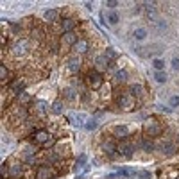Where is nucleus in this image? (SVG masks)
Listing matches in <instances>:
<instances>
[{"label":"nucleus","mask_w":179,"mask_h":179,"mask_svg":"<svg viewBox=\"0 0 179 179\" xmlns=\"http://www.w3.org/2000/svg\"><path fill=\"white\" fill-rule=\"evenodd\" d=\"M177 179H179V177H177Z\"/></svg>","instance_id":"nucleus-44"},{"label":"nucleus","mask_w":179,"mask_h":179,"mask_svg":"<svg viewBox=\"0 0 179 179\" xmlns=\"http://www.w3.org/2000/svg\"><path fill=\"white\" fill-rule=\"evenodd\" d=\"M77 27V20L75 18H63L61 20V31L64 34L66 32H73V29Z\"/></svg>","instance_id":"nucleus-6"},{"label":"nucleus","mask_w":179,"mask_h":179,"mask_svg":"<svg viewBox=\"0 0 179 179\" xmlns=\"http://www.w3.org/2000/svg\"><path fill=\"white\" fill-rule=\"evenodd\" d=\"M152 66H154V70L156 72H165V61L163 59H152Z\"/></svg>","instance_id":"nucleus-28"},{"label":"nucleus","mask_w":179,"mask_h":179,"mask_svg":"<svg viewBox=\"0 0 179 179\" xmlns=\"http://www.w3.org/2000/svg\"><path fill=\"white\" fill-rule=\"evenodd\" d=\"M84 163H86V154H81V156L77 158V165H79V167H82ZM79 167H77V168H79Z\"/></svg>","instance_id":"nucleus-37"},{"label":"nucleus","mask_w":179,"mask_h":179,"mask_svg":"<svg viewBox=\"0 0 179 179\" xmlns=\"http://www.w3.org/2000/svg\"><path fill=\"white\" fill-rule=\"evenodd\" d=\"M81 66H82V61H81L79 56H73L68 59V70H70L72 73H77V72L81 70Z\"/></svg>","instance_id":"nucleus-11"},{"label":"nucleus","mask_w":179,"mask_h":179,"mask_svg":"<svg viewBox=\"0 0 179 179\" xmlns=\"http://www.w3.org/2000/svg\"><path fill=\"white\" fill-rule=\"evenodd\" d=\"M16 97H18V102H21V104H27L29 100H31V95H29V93H25V92L18 93Z\"/></svg>","instance_id":"nucleus-32"},{"label":"nucleus","mask_w":179,"mask_h":179,"mask_svg":"<svg viewBox=\"0 0 179 179\" xmlns=\"http://www.w3.org/2000/svg\"><path fill=\"white\" fill-rule=\"evenodd\" d=\"M43 18H45V21H49V23H54L59 18V13H57V9H47L45 14H43Z\"/></svg>","instance_id":"nucleus-15"},{"label":"nucleus","mask_w":179,"mask_h":179,"mask_svg":"<svg viewBox=\"0 0 179 179\" xmlns=\"http://www.w3.org/2000/svg\"><path fill=\"white\" fill-rule=\"evenodd\" d=\"M118 174L124 176V177H134L136 170H133V168H118Z\"/></svg>","instance_id":"nucleus-30"},{"label":"nucleus","mask_w":179,"mask_h":179,"mask_svg":"<svg viewBox=\"0 0 179 179\" xmlns=\"http://www.w3.org/2000/svg\"><path fill=\"white\" fill-rule=\"evenodd\" d=\"M77 41H79V36L75 34V32H66V34H63V38H61V43H63V45H70V47H73Z\"/></svg>","instance_id":"nucleus-12"},{"label":"nucleus","mask_w":179,"mask_h":179,"mask_svg":"<svg viewBox=\"0 0 179 179\" xmlns=\"http://www.w3.org/2000/svg\"><path fill=\"white\" fill-rule=\"evenodd\" d=\"M50 140H52V138H50V134L47 131H36L34 134H32V142H34L36 145H43V147H45Z\"/></svg>","instance_id":"nucleus-4"},{"label":"nucleus","mask_w":179,"mask_h":179,"mask_svg":"<svg viewBox=\"0 0 179 179\" xmlns=\"http://www.w3.org/2000/svg\"><path fill=\"white\" fill-rule=\"evenodd\" d=\"M145 11H147V16L149 18H156V7H154V2L152 4H145Z\"/></svg>","instance_id":"nucleus-29"},{"label":"nucleus","mask_w":179,"mask_h":179,"mask_svg":"<svg viewBox=\"0 0 179 179\" xmlns=\"http://www.w3.org/2000/svg\"><path fill=\"white\" fill-rule=\"evenodd\" d=\"M129 95H131V97H142L143 95V86L142 84H131L129 86Z\"/></svg>","instance_id":"nucleus-20"},{"label":"nucleus","mask_w":179,"mask_h":179,"mask_svg":"<svg viewBox=\"0 0 179 179\" xmlns=\"http://www.w3.org/2000/svg\"><path fill=\"white\" fill-rule=\"evenodd\" d=\"M138 145H140V147H142V149L145 150V152H150V150L154 149V143L150 142L149 138H142V140H140V143H138Z\"/></svg>","instance_id":"nucleus-23"},{"label":"nucleus","mask_w":179,"mask_h":179,"mask_svg":"<svg viewBox=\"0 0 179 179\" xmlns=\"http://www.w3.org/2000/svg\"><path fill=\"white\" fill-rule=\"evenodd\" d=\"M25 50H27V43H25V41H18L13 47L14 56H23V54H25Z\"/></svg>","instance_id":"nucleus-21"},{"label":"nucleus","mask_w":179,"mask_h":179,"mask_svg":"<svg viewBox=\"0 0 179 179\" xmlns=\"http://www.w3.org/2000/svg\"><path fill=\"white\" fill-rule=\"evenodd\" d=\"M0 172H2V177H6V174H7V168H6V163L0 167Z\"/></svg>","instance_id":"nucleus-40"},{"label":"nucleus","mask_w":179,"mask_h":179,"mask_svg":"<svg viewBox=\"0 0 179 179\" xmlns=\"http://www.w3.org/2000/svg\"><path fill=\"white\" fill-rule=\"evenodd\" d=\"M116 6H118V2H116V0H107V2H106V7H111V9H115Z\"/></svg>","instance_id":"nucleus-38"},{"label":"nucleus","mask_w":179,"mask_h":179,"mask_svg":"<svg viewBox=\"0 0 179 179\" xmlns=\"http://www.w3.org/2000/svg\"><path fill=\"white\" fill-rule=\"evenodd\" d=\"M2 179H6V177H2Z\"/></svg>","instance_id":"nucleus-43"},{"label":"nucleus","mask_w":179,"mask_h":179,"mask_svg":"<svg viewBox=\"0 0 179 179\" xmlns=\"http://www.w3.org/2000/svg\"><path fill=\"white\" fill-rule=\"evenodd\" d=\"M136 176L140 179H150L152 176H150V172H147V170H140V172H136Z\"/></svg>","instance_id":"nucleus-35"},{"label":"nucleus","mask_w":179,"mask_h":179,"mask_svg":"<svg viewBox=\"0 0 179 179\" xmlns=\"http://www.w3.org/2000/svg\"><path fill=\"white\" fill-rule=\"evenodd\" d=\"M177 142H179V136H177Z\"/></svg>","instance_id":"nucleus-42"},{"label":"nucleus","mask_w":179,"mask_h":179,"mask_svg":"<svg viewBox=\"0 0 179 179\" xmlns=\"http://www.w3.org/2000/svg\"><path fill=\"white\" fill-rule=\"evenodd\" d=\"M72 49L75 50L77 54H84V52H88V50H90V41H88L86 38H79V41L75 43Z\"/></svg>","instance_id":"nucleus-10"},{"label":"nucleus","mask_w":179,"mask_h":179,"mask_svg":"<svg viewBox=\"0 0 179 179\" xmlns=\"http://www.w3.org/2000/svg\"><path fill=\"white\" fill-rule=\"evenodd\" d=\"M116 149H118V147L115 145V142H104V143H102V150L106 152L107 156H111V158L115 156V150H116Z\"/></svg>","instance_id":"nucleus-18"},{"label":"nucleus","mask_w":179,"mask_h":179,"mask_svg":"<svg viewBox=\"0 0 179 179\" xmlns=\"http://www.w3.org/2000/svg\"><path fill=\"white\" fill-rule=\"evenodd\" d=\"M7 77H9V72H7L6 64H0V81H2V82H6Z\"/></svg>","instance_id":"nucleus-31"},{"label":"nucleus","mask_w":179,"mask_h":179,"mask_svg":"<svg viewBox=\"0 0 179 179\" xmlns=\"http://www.w3.org/2000/svg\"><path fill=\"white\" fill-rule=\"evenodd\" d=\"M104 56H106L107 59H109V61H111V59H116V56H118V54H116V52H115V49H113V47H109V49L106 50V54H104Z\"/></svg>","instance_id":"nucleus-33"},{"label":"nucleus","mask_w":179,"mask_h":179,"mask_svg":"<svg viewBox=\"0 0 179 179\" xmlns=\"http://www.w3.org/2000/svg\"><path fill=\"white\" fill-rule=\"evenodd\" d=\"M52 177H54V170L50 167H38L36 179H52Z\"/></svg>","instance_id":"nucleus-9"},{"label":"nucleus","mask_w":179,"mask_h":179,"mask_svg":"<svg viewBox=\"0 0 179 179\" xmlns=\"http://www.w3.org/2000/svg\"><path fill=\"white\" fill-rule=\"evenodd\" d=\"M23 86H25V81H21V79H16V81H13V82L9 84V90H11V92H14L16 95H18V93L23 92Z\"/></svg>","instance_id":"nucleus-16"},{"label":"nucleus","mask_w":179,"mask_h":179,"mask_svg":"<svg viewBox=\"0 0 179 179\" xmlns=\"http://www.w3.org/2000/svg\"><path fill=\"white\" fill-rule=\"evenodd\" d=\"M161 131H163V127H161L159 122L154 120V118H150V120H147L145 124H143V133H145V136H149V138L159 136L161 134Z\"/></svg>","instance_id":"nucleus-1"},{"label":"nucleus","mask_w":179,"mask_h":179,"mask_svg":"<svg viewBox=\"0 0 179 179\" xmlns=\"http://www.w3.org/2000/svg\"><path fill=\"white\" fill-rule=\"evenodd\" d=\"M133 36H134V40L142 41V40H145V38H147V29H143V27L136 29L134 32H133Z\"/></svg>","instance_id":"nucleus-25"},{"label":"nucleus","mask_w":179,"mask_h":179,"mask_svg":"<svg viewBox=\"0 0 179 179\" xmlns=\"http://www.w3.org/2000/svg\"><path fill=\"white\" fill-rule=\"evenodd\" d=\"M107 21H109L111 25H116V23L120 21V16H118V13H116V11H109V13H107Z\"/></svg>","instance_id":"nucleus-27"},{"label":"nucleus","mask_w":179,"mask_h":179,"mask_svg":"<svg viewBox=\"0 0 179 179\" xmlns=\"http://www.w3.org/2000/svg\"><path fill=\"white\" fill-rule=\"evenodd\" d=\"M34 107H36V113L41 115V116L47 113V111H49V104H47L45 100H36V102H34Z\"/></svg>","instance_id":"nucleus-19"},{"label":"nucleus","mask_w":179,"mask_h":179,"mask_svg":"<svg viewBox=\"0 0 179 179\" xmlns=\"http://www.w3.org/2000/svg\"><path fill=\"white\" fill-rule=\"evenodd\" d=\"M111 134L116 138V140H127L129 136V129L125 125H115L113 131H111Z\"/></svg>","instance_id":"nucleus-7"},{"label":"nucleus","mask_w":179,"mask_h":179,"mask_svg":"<svg viewBox=\"0 0 179 179\" xmlns=\"http://www.w3.org/2000/svg\"><path fill=\"white\" fill-rule=\"evenodd\" d=\"M170 106L172 107H179V95H172L170 97Z\"/></svg>","instance_id":"nucleus-36"},{"label":"nucleus","mask_w":179,"mask_h":179,"mask_svg":"<svg viewBox=\"0 0 179 179\" xmlns=\"http://www.w3.org/2000/svg\"><path fill=\"white\" fill-rule=\"evenodd\" d=\"M133 149H134V145H131V143H127L125 140H122V143L118 145V154L120 156H125V158H131L133 156Z\"/></svg>","instance_id":"nucleus-8"},{"label":"nucleus","mask_w":179,"mask_h":179,"mask_svg":"<svg viewBox=\"0 0 179 179\" xmlns=\"http://www.w3.org/2000/svg\"><path fill=\"white\" fill-rule=\"evenodd\" d=\"M109 66H111V61H109V59L104 56V54H102V56H97V57H95V70H97V72L107 70Z\"/></svg>","instance_id":"nucleus-5"},{"label":"nucleus","mask_w":179,"mask_h":179,"mask_svg":"<svg viewBox=\"0 0 179 179\" xmlns=\"http://www.w3.org/2000/svg\"><path fill=\"white\" fill-rule=\"evenodd\" d=\"M63 95L66 100H73L75 97H77V90L73 88V86H68V88H64L63 90Z\"/></svg>","instance_id":"nucleus-22"},{"label":"nucleus","mask_w":179,"mask_h":179,"mask_svg":"<svg viewBox=\"0 0 179 179\" xmlns=\"http://www.w3.org/2000/svg\"><path fill=\"white\" fill-rule=\"evenodd\" d=\"M116 104H118L124 111H131V109H134V100H133V97L127 95V93H122L120 97L116 99Z\"/></svg>","instance_id":"nucleus-3"},{"label":"nucleus","mask_w":179,"mask_h":179,"mask_svg":"<svg viewBox=\"0 0 179 179\" xmlns=\"http://www.w3.org/2000/svg\"><path fill=\"white\" fill-rule=\"evenodd\" d=\"M154 79H156V82L163 84L168 81V75H167V72H154Z\"/></svg>","instance_id":"nucleus-26"},{"label":"nucleus","mask_w":179,"mask_h":179,"mask_svg":"<svg viewBox=\"0 0 179 179\" xmlns=\"http://www.w3.org/2000/svg\"><path fill=\"white\" fill-rule=\"evenodd\" d=\"M50 111H52V115H56V116L63 115V113H64V104H63V100H56V102L50 106Z\"/></svg>","instance_id":"nucleus-17"},{"label":"nucleus","mask_w":179,"mask_h":179,"mask_svg":"<svg viewBox=\"0 0 179 179\" xmlns=\"http://www.w3.org/2000/svg\"><path fill=\"white\" fill-rule=\"evenodd\" d=\"M86 9H88V11H92V9H93V6H92V4H90V2H86Z\"/></svg>","instance_id":"nucleus-41"},{"label":"nucleus","mask_w":179,"mask_h":179,"mask_svg":"<svg viewBox=\"0 0 179 179\" xmlns=\"http://www.w3.org/2000/svg\"><path fill=\"white\" fill-rule=\"evenodd\" d=\"M172 68H174V70H179V57H174V59H172Z\"/></svg>","instance_id":"nucleus-39"},{"label":"nucleus","mask_w":179,"mask_h":179,"mask_svg":"<svg viewBox=\"0 0 179 179\" xmlns=\"http://www.w3.org/2000/svg\"><path fill=\"white\" fill-rule=\"evenodd\" d=\"M21 174H23V165L21 163H13L9 167V176L11 177H21Z\"/></svg>","instance_id":"nucleus-13"},{"label":"nucleus","mask_w":179,"mask_h":179,"mask_svg":"<svg viewBox=\"0 0 179 179\" xmlns=\"http://www.w3.org/2000/svg\"><path fill=\"white\" fill-rule=\"evenodd\" d=\"M84 127H86V131H93V129H97V120L93 118V120L86 122V124H84Z\"/></svg>","instance_id":"nucleus-34"},{"label":"nucleus","mask_w":179,"mask_h":179,"mask_svg":"<svg viewBox=\"0 0 179 179\" xmlns=\"http://www.w3.org/2000/svg\"><path fill=\"white\" fill-rule=\"evenodd\" d=\"M115 81L120 84V82H125L127 81V72L125 70H116L115 72Z\"/></svg>","instance_id":"nucleus-24"},{"label":"nucleus","mask_w":179,"mask_h":179,"mask_svg":"<svg viewBox=\"0 0 179 179\" xmlns=\"http://www.w3.org/2000/svg\"><path fill=\"white\" fill-rule=\"evenodd\" d=\"M159 149H161V152H163L165 156H172V154H176V145L172 142H165L159 145Z\"/></svg>","instance_id":"nucleus-14"},{"label":"nucleus","mask_w":179,"mask_h":179,"mask_svg":"<svg viewBox=\"0 0 179 179\" xmlns=\"http://www.w3.org/2000/svg\"><path fill=\"white\" fill-rule=\"evenodd\" d=\"M86 82H88V86H90L92 90H99V88H102V84H104V77H102L100 72L92 70V72H88V75H86Z\"/></svg>","instance_id":"nucleus-2"}]
</instances>
